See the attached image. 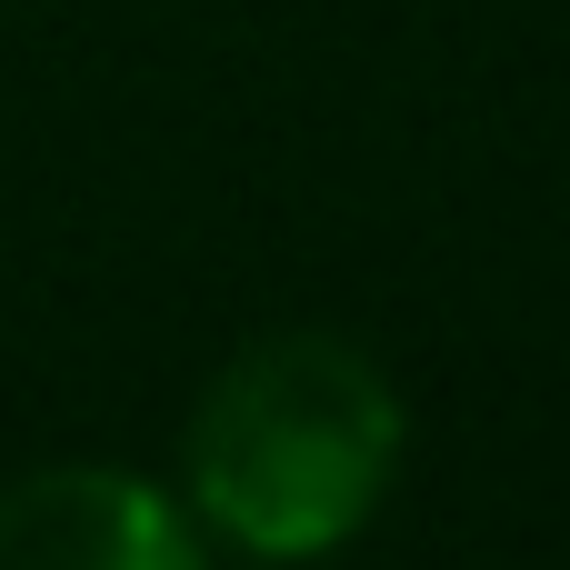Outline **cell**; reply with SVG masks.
I'll return each instance as SVG.
<instances>
[{"mask_svg": "<svg viewBox=\"0 0 570 570\" xmlns=\"http://www.w3.org/2000/svg\"><path fill=\"white\" fill-rule=\"evenodd\" d=\"M401 471V391L341 331L250 341L190 421V501L250 561L341 551Z\"/></svg>", "mask_w": 570, "mask_h": 570, "instance_id": "obj_1", "label": "cell"}, {"mask_svg": "<svg viewBox=\"0 0 570 570\" xmlns=\"http://www.w3.org/2000/svg\"><path fill=\"white\" fill-rule=\"evenodd\" d=\"M0 570H200V541L140 471L70 461L0 491Z\"/></svg>", "mask_w": 570, "mask_h": 570, "instance_id": "obj_2", "label": "cell"}]
</instances>
